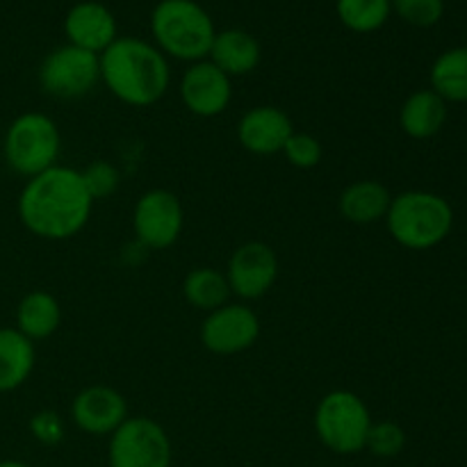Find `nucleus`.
<instances>
[{"label":"nucleus","mask_w":467,"mask_h":467,"mask_svg":"<svg viewBox=\"0 0 467 467\" xmlns=\"http://www.w3.org/2000/svg\"><path fill=\"white\" fill-rule=\"evenodd\" d=\"M392 12L415 27H431L445 14V0H390Z\"/></svg>","instance_id":"26"},{"label":"nucleus","mask_w":467,"mask_h":467,"mask_svg":"<svg viewBox=\"0 0 467 467\" xmlns=\"http://www.w3.org/2000/svg\"><path fill=\"white\" fill-rule=\"evenodd\" d=\"M281 153L285 155L287 164H292L295 169H304V171H308V169L319 167V162H322L324 158V146L322 141H319L315 135H310V132L295 130L290 135V140L285 141Z\"/></svg>","instance_id":"25"},{"label":"nucleus","mask_w":467,"mask_h":467,"mask_svg":"<svg viewBox=\"0 0 467 467\" xmlns=\"http://www.w3.org/2000/svg\"><path fill=\"white\" fill-rule=\"evenodd\" d=\"M0 467H32V465L23 463V461H14V459H7V461H0Z\"/></svg>","instance_id":"29"},{"label":"nucleus","mask_w":467,"mask_h":467,"mask_svg":"<svg viewBox=\"0 0 467 467\" xmlns=\"http://www.w3.org/2000/svg\"><path fill=\"white\" fill-rule=\"evenodd\" d=\"M150 35L164 57L194 64L208 59L217 27L196 0H160L150 12Z\"/></svg>","instance_id":"3"},{"label":"nucleus","mask_w":467,"mask_h":467,"mask_svg":"<svg viewBox=\"0 0 467 467\" xmlns=\"http://www.w3.org/2000/svg\"><path fill=\"white\" fill-rule=\"evenodd\" d=\"M64 35L71 46L100 55L119 39L117 18L99 0H82L64 16Z\"/></svg>","instance_id":"15"},{"label":"nucleus","mask_w":467,"mask_h":467,"mask_svg":"<svg viewBox=\"0 0 467 467\" xmlns=\"http://www.w3.org/2000/svg\"><path fill=\"white\" fill-rule=\"evenodd\" d=\"M96 201L91 199L82 171L64 164L27 178L18 194V219L35 237L64 242L89 223Z\"/></svg>","instance_id":"1"},{"label":"nucleus","mask_w":467,"mask_h":467,"mask_svg":"<svg viewBox=\"0 0 467 467\" xmlns=\"http://www.w3.org/2000/svg\"><path fill=\"white\" fill-rule=\"evenodd\" d=\"M406 433L397 422L383 420V422H372L368 433L365 450L372 451L377 459H395L404 451Z\"/></svg>","instance_id":"24"},{"label":"nucleus","mask_w":467,"mask_h":467,"mask_svg":"<svg viewBox=\"0 0 467 467\" xmlns=\"http://www.w3.org/2000/svg\"><path fill=\"white\" fill-rule=\"evenodd\" d=\"M237 141L254 155L281 153L285 141L295 132L292 119L276 105H258L246 109L237 121Z\"/></svg>","instance_id":"14"},{"label":"nucleus","mask_w":467,"mask_h":467,"mask_svg":"<svg viewBox=\"0 0 467 467\" xmlns=\"http://www.w3.org/2000/svg\"><path fill=\"white\" fill-rule=\"evenodd\" d=\"M431 87L442 100H467V48H451L442 53L431 67Z\"/></svg>","instance_id":"22"},{"label":"nucleus","mask_w":467,"mask_h":467,"mask_svg":"<svg viewBox=\"0 0 467 467\" xmlns=\"http://www.w3.org/2000/svg\"><path fill=\"white\" fill-rule=\"evenodd\" d=\"M336 12L347 30L369 35L386 26L392 5L390 0H337Z\"/></svg>","instance_id":"23"},{"label":"nucleus","mask_w":467,"mask_h":467,"mask_svg":"<svg viewBox=\"0 0 467 467\" xmlns=\"http://www.w3.org/2000/svg\"><path fill=\"white\" fill-rule=\"evenodd\" d=\"M36 80L46 96L59 100L82 99L100 82V57L71 44L57 46L41 59Z\"/></svg>","instance_id":"8"},{"label":"nucleus","mask_w":467,"mask_h":467,"mask_svg":"<svg viewBox=\"0 0 467 467\" xmlns=\"http://www.w3.org/2000/svg\"><path fill=\"white\" fill-rule=\"evenodd\" d=\"M201 345L214 356H237L249 351L260 337V317L246 304L228 301L205 315L199 328Z\"/></svg>","instance_id":"10"},{"label":"nucleus","mask_w":467,"mask_h":467,"mask_svg":"<svg viewBox=\"0 0 467 467\" xmlns=\"http://www.w3.org/2000/svg\"><path fill=\"white\" fill-rule=\"evenodd\" d=\"M383 222L397 244L410 251H427L450 235L454 213L442 196L410 190L392 196Z\"/></svg>","instance_id":"4"},{"label":"nucleus","mask_w":467,"mask_h":467,"mask_svg":"<svg viewBox=\"0 0 467 467\" xmlns=\"http://www.w3.org/2000/svg\"><path fill=\"white\" fill-rule=\"evenodd\" d=\"M181 100L194 117H219L231 108L233 78H228L210 59L190 64L181 78Z\"/></svg>","instance_id":"12"},{"label":"nucleus","mask_w":467,"mask_h":467,"mask_svg":"<svg viewBox=\"0 0 467 467\" xmlns=\"http://www.w3.org/2000/svg\"><path fill=\"white\" fill-rule=\"evenodd\" d=\"M82 178H85V185L94 201L109 199L112 194H117L119 185H121V173H119V169L112 162H105V160H94L82 171Z\"/></svg>","instance_id":"27"},{"label":"nucleus","mask_w":467,"mask_h":467,"mask_svg":"<svg viewBox=\"0 0 467 467\" xmlns=\"http://www.w3.org/2000/svg\"><path fill=\"white\" fill-rule=\"evenodd\" d=\"M208 59L214 67L222 68L228 78H242L258 68L260 59H263V48L251 32L228 27V30L214 35Z\"/></svg>","instance_id":"16"},{"label":"nucleus","mask_w":467,"mask_h":467,"mask_svg":"<svg viewBox=\"0 0 467 467\" xmlns=\"http://www.w3.org/2000/svg\"><path fill=\"white\" fill-rule=\"evenodd\" d=\"M35 342L14 327L0 328V392L21 388L35 372Z\"/></svg>","instance_id":"18"},{"label":"nucleus","mask_w":467,"mask_h":467,"mask_svg":"<svg viewBox=\"0 0 467 467\" xmlns=\"http://www.w3.org/2000/svg\"><path fill=\"white\" fill-rule=\"evenodd\" d=\"M447 121V103L433 89H420L404 100L400 109V126L413 140L438 135Z\"/></svg>","instance_id":"19"},{"label":"nucleus","mask_w":467,"mask_h":467,"mask_svg":"<svg viewBox=\"0 0 467 467\" xmlns=\"http://www.w3.org/2000/svg\"><path fill=\"white\" fill-rule=\"evenodd\" d=\"M128 420V401L117 388L87 386L73 397L71 422L87 436H112Z\"/></svg>","instance_id":"13"},{"label":"nucleus","mask_w":467,"mask_h":467,"mask_svg":"<svg viewBox=\"0 0 467 467\" xmlns=\"http://www.w3.org/2000/svg\"><path fill=\"white\" fill-rule=\"evenodd\" d=\"M223 274H226L233 295L244 301L260 299L276 285V251L265 242H244L233 251Z\"/></svg>","instance_id":"11"},{"label":"nucleus","mask_w":467,"mask_h":467,"mask_svg":"<svg viewBox=\"0 0 467 467\" xmlns=\"http://www.w3.org/2000/svg\"><path fill=\"white\" fill-rule=\"evenodd\" d=\"M390 203V190L383 182L365 178V181H354L342 190L340 199H337V210L349 223L369 226V223L386 219Z\"/></svg>","instance_id":"17"},{"label":"nucleus","mask_w":467,"mask_h":467,"mask_svg":"<svg viewBox=\"0 0 467 467\" xmlns=\"http://www.w3.org/2000/svg\"><path fill=\"white\" fill-rule=\"evenodd\" d=\"M182 296L192 308L213 313L231 301L233 292L226 274L214 267H196L182 278Z\"/></svg>","instance_id":"21"},{"label":"nucleus","mask_w":467,"mask_h":467,"mask_svg":"<svg viewBox=\"0 0 467 467\" xmlns=\"http://www.w3.org/2000/svg\"><path fill=\"white\" fill-rule=\"evenodd\" d=\"M59 153H62V132L48 114L23 112L5 130V162L18 176L32 178L55 167Z\"/></svg>","instance_id":"6"},{"label":"nucleus","mask_w":467,"mask_h":467,"mask_svg":"<svg viewBox=\"0 0 467 467\" xmlns=\"http://www.w3.org/2000/svg\"><path fill=\"white\" fill-rule=\"evenodd\" d=\"M99 57L105 89L130 108H150L171 85L169 59L158 46L140 36H119Z\"/></svg>","instance_id":"2"},{"label":"nucleus","mask_w":467,"mask_h":467,"mask_svg":"<svg viewBox=\"0 0 467 467\" xmlns=\"http://www.w3.org/2000/svg\"><path fill=\"white\" fill-rule=\"evenodd\" d=\"M27 427H30L32 438L44 447H57L67 438V422H64V418L57 410H36Z\"/></svg>","instance_id":"28"},{"label":"nucleus","mask_w":467,"mask_h":467,"mask_svg":"<svg viewBox=\"0 0 467 467\" xmlns=\"http://www.w3.org/2000/svg\"><path fill=\"white\" fill-rule=\"evenodd\" d=\"M372 413L354 390H331L317 401L313 413V429L317 441L328 451L340 456L358 454L365 450Z\"/></svg>","instance_id":"5"},{"label":"nucleus","mask_w":467,"mask_h":467,"mask_svg":"<svg viewBox=\"0 0 467 467\" xmlns=\"http://www.w3.org/2000/svg\"><path fill=\"white\" fill-rule=\"evenodd\" d=\"M62 324V306L57 296L46 290H32L18 301L16 306V331H21L27 340H46L57 333Z\"/></svg>","instance_id":"20"},{"label":"nucleus","mask_w":467,"mask_h":467,"mask_svg":"<svg viewBox=\"0 0 467 467\" xmlns=\"http://www.w3.org/2000/svg\"><path fill=\"white\" fill-rule=\"evenodd\" d=\"M173 447L167 429L146 415H128L109 436V467H171Z\"/></svg>","instance_id":"7"},{"label":"nucleus","mask_w":467,"mask_h":467,"mask_svg":"<svg viewBox=\"0 0 467 467\" xmlns=\"http://www.w3.org/2000/svg\"><path fill=\"white\" fill-rule=\"evenodd\" d=\"M185 228V210L171 190L153 187L135 201L132 235L144 249H171Z\"/></svg>","instance_id":"9"}]
</instances>
